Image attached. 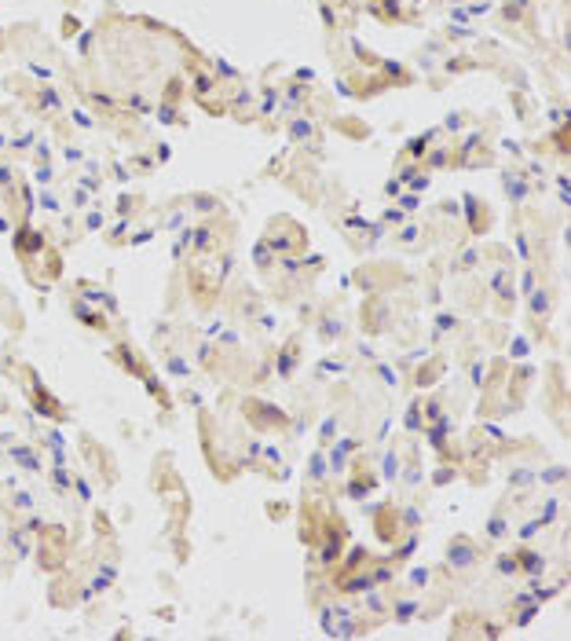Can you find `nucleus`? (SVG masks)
Returning <instances> with one entry per match:
<instances>
[{
  "label": "nucleus",
  "mask_w": 571,
  "mask_h": 641,
  "mask_svg": "<svg viewBox=\"0 0 571 641\" xmlns=\"http://www.w3.org/2000/svg\"><path fill=\"white\" fill-rule=\"evenodd\" d=\"M450 564L454 568H465V564H472V550L465 546V542H458L454 550H450Z\"/></svg>",
  "instance_id": "f257e3e1"
}]
</instances>
